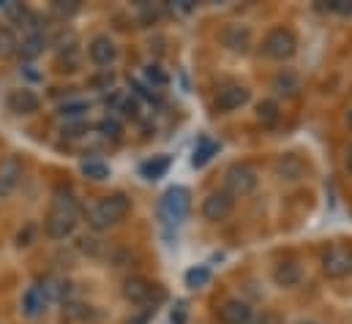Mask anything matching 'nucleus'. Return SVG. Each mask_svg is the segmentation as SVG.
<instances>
[{"mask_svg":"<svg viewBox=\"0 0 352 324\" xmlns=\"http://www.w3.org/2000/svg\"><path fill=\"white\" fill-rule=\"evenodd\" d=\"M224 183H227V194H232V196H246V194H252V191L257 188L260 174H257V169L249 166V163H232V166L227 169V174H224Z\"/></svg>","mask_w":352,"mask_h":324,"instance_id":"obj_3","label":"nucleus"},{"mask_svg":"<svg viewBox=\"0 0 352 324\" xmlns=\"http://www.w3.org/2000/svg\"><path fill=\"white\" fill-rule=\"evenodd\" d=\"M148 77H151V80H156V82H167V77H164L156 66H151V69H148Z\"/></svg>","mask_w":352,"mask_h":324,"instance_id":"obj_32","label":"nucleus"},{"mask_svg":"<svg viewBox=\"0 0 352 324\" xmlns=\"http://www.w3.org/2000/svg\"><path fill=\"white\" fill-rule=\"evenodd\" d=\"M257 120H260L263 126H273V123L278 120V104H276V101H263V104L257 106Z\"/></svg>","mask_w":352,"mask_h":324,"instance_id":"obj_23","label":"nucleus"},{"mask_svg":"<svg viewBox=\"0 0 352 324\" xmlns=\"http://www.w3.org/2000/svg\"><path fill=\"white\" fill-rule=\"evenodd\" d=\"M88 55L96 66L104 69V66H112V63H115V58H118V47H115V41H112L109 36H96V38L88 44Z\"/></svg>","mask_w":352,"mask_h":324,"instance_id":"obj_10","label":"nucleus"},{"mask_svg":"<svg viewBox=\"0 0 352 324\" xmlns=\"http://www.w3.org/2000/svg\"><path fill=\"white\" fill-rule=\"evenodd\" d=\"M322 273L328 278H347L352 273V248H347V245H331L322 253Z\"/></svg>","mask_w":352,"mask_h":324,"instance_id":"obj_6","label":"nucleus"},{"mask_svg":"<svg viewBox=\"0 0 352 324\" xmlns=\"http://www.w3.org/2000/svg\"><path fill=\"white\" fill-rule=\"evenodd\" d=\"M44 36L41 33H30V36H25L22 38V44H16V52L22 55V60H33V58H38L41 52H44Z\"/></svg>","mask_w":352,"mask_h":324,"instance_id":"obj_17","label":"nucleus"},{"mask_svg":"<svg viewBox=\"0 0 352 324\" xmlns=\"http://www.w3.org/2000/svg\"><path fill=\"white\" fill-rule=\"evenodd\" d=\"M295 49H298V41H295L292 30H287V27H273L263 41V52L273 60H289L295 55Z\"/></svg>","mask_w":352,"mask_h":324,"instance_id":"obj_5","label":"nucleus"},{"mask_svg":"<svg viewBox=\"0 0 352 324\" xmlns=\"http://www.w3.org/2000/svg\"><path fill=\"white\" fill-rule=\"evenodd\" d=\"M188 210H191V194H188V188L173 185V188L164 191V196H162V216H164L170 224L186 221Z\"/></svg>","mask_w":352,"mask_h":324,"instance_id":"obj_4","label":"nucleus"},{"mask_svg":"<svg viewBox=\"0 0 352 324\" xmlns=\"http://www.w3.org/2000/svg\"><path fill=\"white\" fill-rule=\"evenodd\" d=\"M129 207H131V202H129L126 194H109V196L93 202L88 210H85L88 227L96 229V232H104V229L115 227L118 221H123V216L129 213Z\"/></svg>","mask_w":352,"mask_h":324,"instance_id":"obj_1","label":"nucleus"},{"mask_svg":"<svg viewBox=\"0 0 352 324\" xmlns=\"http://www.w3.org/2000/svg\"><path fill=\"white\" fill-rule=\"evenodd\" d=\"M273 87L278 90V93H287V95H292L300 84H298V77L295 74H289V71H284V74H278L276 82H273Z\"/></svg>","mask_w":352,"mask_h":324,"instance_id":"obj_24","label":"nucleus"},{"mask_svg":"<svg viewBox=\"0 0 352 324\" xmlns=\"http://www.w3.org/2000/svg\"><path fill=\"white\" fill-rule=\"evenodd\" d=\"M52 8H55L58 14H63V16H72V14L80 11V3H74V0H72V3H55Z\"/></svg>","mask_w":352,"mask_h":324,"instance_id":"obj_28","label":"nucleus"},{"mask_svg":"<svg viewBox=\"0 0 352 324\" xmlns=\"http://www.w3.org/2000/svg\"><path fill=\"white\" fill-rule=\"evenodd\" d=\"M221 41H224V47H230L232 52H249V47H252V30L249 27H243V25H227L224 27V33H221Z\"/></svg>","mask_w":352,"mask_h":324,"instance_id":"obj_11","label":"nucleus"},{"mask_svg":"<svg viewBox=\"0 0 352 324\" xmlns=\"http://www.w3.org/2000/svg\"><path fill=\"white\" fill-rule=\"evenodd\" d=\"M19 177H22V166L16 159L0 161V194H11L19 183Z\"/></svg>","mask_w":352,"mask_h":324,"instance_id":"obj_14","label":"nucleus"},{"mask_svg":"<svg viewBox=\"0 0 352 324\" xmlns=\"http://www.w3.org/2000/svg\"><path fill=\"white\" fill-rule=\"evenodd\" d=\"M249 101V87L243 84H224L216 95V109L219 112H235Z\"/></svg>","mask_w":352,"mask_h":324,"instance_id":"obj_8","label":"nucleus"},{"mask_svg":"<svg viewBox=\"0 0 352 324\" xmlns=\"http://www.w3.org/2000/svg\"><path fill=\"white\" fill-rule=\"evenodd\" d=\"M129 324H148V314H140V316H134Z\"/></svg>","mask_w":352,"mask_h":324,"instance_id":"obj_33","label":"nucleus"},{"mask_svg":"<svg viewBox=\"0 0 352 324\" xmlns=\"http://www.w3.org/2000/svg\"><path fill=\"white\" fill-rule=\"evenodd\" d=\"M167 169H170V159H167V156H156L153 161L142 163V174H145L148 180H159V177H164Z\"/></svg>","mask_w":352,"mask_h":324,"instance_id":"obj_19","label":"nucleus"},{"mask_svg":"<svg viewBox=\"0 0 352 324\" xmlns=\"http://www.w3.org/2000/svg\"><path fill=\"white\" fill-rule=\"evenodd\" d=\"M170 319H173V324H186V303H177Z\"/></svg>","mask_w":352,"mask_h":324,"instance_id":"obj_30","label":"nucleus"},{"mask_svg":"<svg viewBox=\"0 0 352 324\" xmlns=\"http://www.w3.org/2000/svg\"><path fill=\"white\" fill-rule=\"evenodd\" d=\"M82 112H88V104L85 101H69V104L60 106V115L63 117H80Z\"/></svg>","mask_w":352,"mask_h":324,"instance_id":"obj_27","label":"nucleus"},{"mask_svg":"<svg viewBox=\"0 0 352 324\" xmlns=\"http://www.w3.org/2000/svg\"><path fill=\"white\" fill-rule=\"evenodd\" d=\"M82 174L98 183V180H107V177H109V166H107L104 161L90 159V161H82Z\"/></svg>","mask_w":352,"mask_h":324,"instance_id":"obj_21","label":"nucleus"},{"mask_svg":"<svg viewBox=\"0 0 352 324\" xmlns=\"http://www.w3.org/2000/svg\"><path fill=\"white\" fill-rule=\"evenodd\" d=\"M77 227V205L72 199V194L63 196V191L55 194V205H52V213L47 216L44 221V229L52 240H66Z\"/></svg>","mask_w":352,"mask_h":324,"instance_id":"obj_2","label":"nucleus"},{"mask_svg":"<svg viewBox=\"0 0 352 324\" xmlns=\"http://www.w3.org/2000/svg\"><path fill=\"white\" fill-rule=\"evenodd\" d=\"M216 153H219V145H216V142H210V139H199V145L194 148V156H191V166H205Z\"/></svg>","mask_w":352,"mask_h":324,"instance_id":"obj_18","label":"nucleus"},{"mask_svg":"<svg viewBox=\"0 0 352 324\" xmlns=\"http://www.w3.org/2000/svg\"><path fill=\"white\" fill-rule=\"evenodd\" d=\"M208 281H210V270L208 267H191L186 273V286L188 289H202Z\"/></svg>","mask_w":352,"mask_h":324,"instance_id":"obj_22","label":"nucleus"},{"mask_svg":"<svg viewBox=\"0 0 352 324\" xmlns=\"http://www.w3.org/2000/svg\"><path fill=\"white\" fill-rule=\"evenodd\" d=\"M303 324H309V322H303Z\"/></svg>","mask_w":352,"mask_h":324,"instance_id":"obj_36","label":"nucleus"},{"mask_svg":"<svg viewBox=\"0 0 352 324\" xmlns=\"http://www.w3.org/2000/svg\"><path fill=\"white\" fill-rule=\"evenodd\" d=\"M252 319H254V311L243 300H227L219 308V322L221 324H252Z\"/></svg>","mask_w":352,"mask_h":324,"instance_id":"obj_9","label":"nucleus"},{"mask_svg":"<svg viewBox=\"0 0 352 324\" xmlns=\"http://www.w3.org/2000/svg\"><path fill=\"white\" fill-rule=\"evenodd\" d=\"M344 163H347V169L352 172V145L347 148V156H344Z\"/></svg>","mask_w":352,"mask_h":324,"instance_id":"obj_34","label":"nucleus"},{"mask_svg":"<svg viewBox=\"0 0 352 324\" xmlns=\"http://www.w3.org/2000/svg\"><path fill=\"white\" fill-rule=\"evenodd\" d=\"M11 52H16V38L8 27L0 25V58H8Z\"/></svg>","mask_w":352,"mask_h":324,"instance_id":"obj_26","label":"nucleus"},{"mask_svg":"<svg viewBox=\"0 0 352 324\" xmlns=\"http://www.w3.org/2000/svg\"><path fill=\"white\" fill-rule=\"evenodd\" d=\"M232 207H235V196H232V194H227V191H213V194H208L205 202H202V218L219 224V221H224V218L232 213Z\"/></svg>","mask_w":352,"mask_h":324,"instance_id":"obj_7","label":"nucleus"},{"mask_svg":"<svg viewBox=\"0 0 352 324\" xmlns=\"http://www.w3.org/2000/svg\"><path fill=\"white\" fill-rule=\"evenodd\" d=\"M98 134L107 137V139H120L123 128H120V123H118L115 117H104V120L98 123Z\"/></svg>","mask_w":352,"mask_h":324,"instance_id":"obj_25","label":"nucleus"},{"mask_svg":"<svg viewBox=\"0 0 352 324\" xmlns=\"http://www.w3.org/2000/svg\"><path fill=\"white\" fill-rule=\"evenodd\" d=\"M328 8L331 11H339V14H352V0H331Z\"/></svg>","mask_w":352,"mask_h":324,"instance_id":"obj_29","label":"nucleus"},{"mask_svg":"<svg viewBox=\"0 0 352 324\" xmlns=\"http://www.w3.org/2000/svg\"><path fill=\"white\" fill-rule=\"evenodd\" d=\"M8 106L16 115H33V112H38V98L30 90H14L8 95Z\"/></svg>","mask_w":352,"mask_h":324,"instance_id":"obj_13","label":"nucleus"},{"mask_svg":"<svg viewBox=\"0 0 352 324\" xmlns=\"http://www.w3.org/2000/svg\"><path fill=\"white\" fill-rule=\"evenodd\" d=\"M123 115H126V117H137V104H134V101H126V104H123Z\"/></svg>","mask_w":352,"mask_h":324,"instance_id":"obj_31","label":"nucleus"},{"mask_svg":"<svg viewBox=\"0 0 352 324\" xmlns=\"http://www.w3.org/2000/svg\"><path fill=\"white\" fill-rule=\"evenodd\" d=\"M153 284L151 281H145V278H129L126 284H123V297L129 300V303H134V305H145L151 297H153Z\"/></svg>","mask_w":352,"mask_h":324,"instance_id":"obj_12","label":"nucleus"},{"mask_svg":"<svg viewBox=\"0 0 352 324\" xmlns=\"http://www.w3.org/2000/svg\"><path fill=\"white\" fill-rule=\"evenodd\" d=\"M276 169H278V174L287 177V180H298V177L303 174V163L298 161L295 156H284L281 161L276 163Z\"/></svg>","mask_w":352,"mask_h":324,"instance_id":"obj_20","label":"nucleus"},{"mask_svg":"<svg viewBox=\"0 0 352 324\" xmlns=\"http://www.w3.org/2000/svg\"><path fill=\"white\" fill-rule=\"evenodd\" d=\"M300 264L298 262H278L276 267H273V281L278 284V286H295L298 281H300Z\"/></svg>","mask_w":352,"mask_h":324,"instance_id":"obj_15","label":"nucleus"},{"mask_svg":"<svg viewBox=\"0 0 352 324\" xmlns=\"http://www.w3.org/2000/svg\"><path fill=\"white\" fill-rule=\"evenodd\" d=\"M347 120H350V128H352V112H350V117H347Z\"/></svg>","mask_w":352,"mask_h":324,"instance_id":"obj_35","label":"nucleus"},{"mask_svg":"<svg viewBox=\"0 0 352 324\" xmlns=\"http://www.w3.org/2000/svg\"><path fill=\"white\" fill-rule=\"evenodd\" d=\"M44 305H47V294H44L41 286H30V289L22 294V311H25V316L36 319V316L44 311Z\"/></svg>","mask_w":352,"mask_h":324,"instance_id":"obj_16","label":"nucleus"}]
</instances>
